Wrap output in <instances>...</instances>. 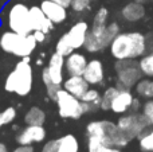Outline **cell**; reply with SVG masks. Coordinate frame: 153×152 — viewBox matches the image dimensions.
Listing matches in <instances>:
<instances>
[{
    "instance_id": "cell-3",
    "label": "cell",
    "mask_w": 153,
    "mask_h": 152,
    "mask_svg": "<svg viewBox=\"0 0 153 152\" xmlns=\"http://www.w3.org/2000/svg\"><path fill=\"white\" fill-rule=\"evenodd\" d=\"M38 46L36 39L34 35H20L13 31H5L0 37V48L7 54L18 57V58H24L30 57L35 51Z\"/></svg>"
},
{
    "instance_id": "cell-26",
    "label": "cell",
    "mask_w": 153,
    "mask_h": 152,
    "mask_svg": "<svg viewBox=\"0 0 153 152\" xmlns=\"http://www.w3.org/2000/svg\"><path fill=\"white\" fill-rule=\"evenodd\" d=\"M105 148H108L105 145L102 139L94 136L87 137V152H103Z\"/></svg>"
},
{
    "instance_id": "cell-35",
    "label": "cell",
    "mask_w": 153,
    "mask_h": 152,
    "mask_svg": "<svg viewBox=\"0 0 153 152\" xmlns=\"http://www.w3.org/2000/svg\"><path fill=\"white\" fill-rule=\"evenodd\" d=\"M12 152H35V150L32 145H20L19 144V147H16Z\"/></svg>"
},
{
    "instance_id": "cell-28",
    "label": "cell",
    "mask_w": 153,
    "mask_h": 152,
    "mask_svg": "<svg viewBox=\"0 0 153 152\" xmlns=\"http://www.w3.org/2000/svg\"><path fill=\"white\" fill-rule=\"evenodd\" d=\"M15 118H16V109L12 107H8L3 112H0V121H1L3 125L11 124Z\"/></svg>"
},
{
    "instance_id": "cell-32",
    "label": "cell",
    "mask_w": 153,
    "mask_h": 152,
    "mask_svg": "<svg viewBox=\"0 0 153 152\" xmlns=\"http://www.w3.org/2000/svg\"><path fill=\"white\" fill-rule=\"evenodd\" d=\"M62 89V85H55V83H51V85H47L46 86V92H47V96L50 97L53 101H55L56 98V94L58 92Z\"/></svg>"
},
{
    "instance_id": "cell-37",
    "label": "cell",
    "mask_w": 153,
    "mask_h": 152,
    "mask_svg": "<svg viewBox=\"0 0 153 152\" xmlns=\"http://www.w3.org/2000/svg\"><path fill=\"white\" fill-rule=\"evenodd\" d=\"M103 152H121V151H120V148H117V147H108L103 150Z\"/></svg>"
},
{
    "instance_id": "cell-4",
    "label": "cell",
    "mask_w": 153,
    "mask_h": 152,
    "mask_svg": "<svg viewBox=\"0 0 153 152\" xmlns=\"http://www.w3.org/2000/svg\"><path fill=\"white\" fill-rule=\"evenodd\" d=\"M118 34L120 26L117 23L106 24L105 27H100V28L91 27V30H89L83 47L89 53H98L102 48H105L106 46H110L111 40Z\"/></svg>"
},
{
    "instance_id": "cell-34",
    "label": "cell",
    "mask_w": 153,
    "mask_h": 152,
    "mask_svg": "<svg viewBox=\"0 0 153 152\" xmlns=\"http://www.w3.org/2000/svg\"><path fill=\"white\" fill-rule=\"evenodd\" d=\"M32 35H34V38L36 39L38 43H43L46 40V37H47V34H45L42 31H32Z\"/></svg>"
},
{
    "instance_id": "cell-31",
    "label": "cell",
    "mask_w": 153,
    "mask_h": 152,
    "mask_svg": "<svg viewBox=\"0 0 153 152\" xmlns=\"http://www.w3.org/2000/svg\"><path fill=\"white\" fill-rule=\"evenodd\" d=\"M143 115L148 118V121L153 125V101H148L143 107Z\"/></svg>"
},
{
    "instance_id": "cell-40",
    "label": "cell",
    "mask_w": 153,
    "mask_h": 152,
    "mask_svg": "<svg viewBox=\"0 0 153 152\" xmlns=\"http://www.w3.org/2000/svg\"><path fill=\"white\" fill-rule=\"evenodd\" d=\"M146 43H148V45H149V47H151L152 50H153V37L148 38V39H146Z\"/></svg>"
},
{
    "instance_id": "cell-38",
    "label": "cell",
    "mask_w": 153,
    "mask_h": 152,
    "mask_svg": "<svg viewBox=\"0 0 153 152\" xmlns=\"http://www.w3.org/2000/svg\"><path fill=\"white\" fill-rule=\"evenodd\" d=\"M138 107H140V102H138V100H137V98H134V101H133L132 108H130V109H133V110H137V109H138Z\"/></svg>"
},
{
    "instance_id": "cell-42",
    "label": "cell",
    "mask_w": 153,
    "mask_h": 152,
    "mask_svg": "<svg viewBox=\"0 0 153 152\" xmlns=\"http://www.w3.org/2000/svg\"><path fill=\"white\" fill-rule=\"evenodd\" d=\"M90 1H93V0H90Z\"/></svg>"
},
{
    "instance_id": "cell-8",
    "label": "cell",
    "mask_w": 153,
    "mask_h": 152,
    "mask_svg": "<svg viewBox=\"0 0 153 152\" xmlns=\"http://www.w3.org/2000/svg\"><path fill=\"white\" fill-rule=\"evenodd\" d=\"M63 66H65V57L55 53L50 57L48 65L42 70V81L46 86L55 83L62 85L63 83Z\"/></svg>"
},
{
    "instance_id": "cell-22",
    "label": "cell",
    "mask_w": 153,
    "mask_h": 152,
    "mask_svg": "<svg viewBox=\"0 0 153 152\" xmlns=\"http://www.w3.org/2000/svg\"><path fill=\"white\" fill-rule=\"evenodd\" d=\"M138 96L145 97V98H153V81L151 80H140L136 85Z\"/></svg>"
},
{
    "instance_id": "cell-15",
    "label": "cell",
    "mask_w": 153,
    "mask_h": 152,
    "mask_svg": "<svg viewBox=\"0 0 153 152\" xmlns=\"http://www.w3.org/2000/svg\"><path fill=\"white\" fill-rule=\"evenodd\" d=\"M82 77L87 81L89 85H100L105 77L102 62L100 59H91L90 62H87V66Z\"/></svg>"
},
{
    "instance_id": "cell-9",
    "label": "cell",
    "mask_w": 153,
    "mask_h": 152,
    "mask_svg": "<svg viewBox=\"0 0 153 152\" xmlns=\"http://www.w3.org/2000/svg\"><path fill=\"white\" fill-rule=\"evenodd\" d=\"M118 128L126 135V137L129 140L134 139L137 136H141L143 131L148 125H151V123L148 121V118L144 115H128L122 116L117 123Z\"/></svg>"
},
{
    "instance_id": "cell-21",
    "label": "cell",
    "mask_w": 153,
    "mask_h": 152,
    "mask_svg": "<svg viewBox=\"0 0 153 152\" xmlns=\"http://www.w3.org/2000/svg\"><path fill=\"white\" fill-rule=\"evenodd\" d=\"M58 152H79V143L74 135H65L58 139Z\"/></svg>"
},
{
    "instance_id": "cell-7",
    "label": "cell",
    "mask_w": 153,
    "mask_h": 152,
    "mask_svg": "<svg viewBox=\"0 0 153 152\" xmlns=\"http://www.w3.org/2000/svg\"><path fill=\"white\" fill-rule=\"evenodd\" d=\"M117 77H118V83L124 89L133 88L141 80V73L138 63H136L133 59H122L117 61L116 63Z\"/></svg>"
},
{
    "instance_id": "cell-27",
    "label": "cell",
    "mask_w": 153,
    "mask_h": 152,
    "mask_svg": "<svg viewBox=\"0 0 153 152\" xmlns=\"http://www.w3.org/2000/svg\"><path fill=\"white\" fill-rule=\"evenodd\" d=\"M108 16H109V11L106 8H100L97 11L94 16V20H93V26L95 28H100V27H105L106 26V22H108Z\"/></svg>"
},
{
    "instance_id": "cell-12",
    "label": "cell",
    "mask_w": 153,
    "mask_h": 152,
    "mask_svg": "<svg viewBox=\"0 0 153 152\" xmlns=\"http://www.w3.org/2000/svg\"><path fill=\"white\" fill-rule=\"evenodd\" d=\"M45 15L53 22L54 24H61L67 19V8L63 5L56 4L51 0H43L39 5Z\"/></svg>"
},
{
    "instance_id": "cell-17",
    "label": "cell",
    "mask_w": 153,
    "mask_h": 152,
    "mask_svg": "<svg viewBox=\"0 0 153 152\" xmlns=\"http://www.w3.org/2000/svg\"><path fill=\"white\" fill-rule=\"evenodd\" d=\"M133 101H134V97L129 92V89H120L111 102L110 110H113L114 113H124L132 108Z\"/></svg>"
},
{
    "instance_id": "cell-36",
    "label": "cell",
    "mask_w": 153,
    "mask_h": 152,
    "mask_svg": "<svg viewBox=\"0 0 153 152\" xmlns=\"http://www.w3.org/2000/svg\"><path fill=\"white\" fill-rule=\"evenodd\" d=\"M51 1L56 3V4H61V5H63L65 8H69V7H71V0H51Z\"/></svg>"
},
{
    "instance_id": "cell-11",
    "label": "cell",
    "mask_w": 153,
    "mask_h": 152,
    "mask_svg": "<svg viewBox=\"0 0 153 152\" xmlns=\"http://www.w3.org/2000/svg\"><path fill=\"white\" fill-rule=\"evenodd\" d=\"M30 19H31L32 31H42L45 34H48L54 27V23L45 15L39 5H32L30 8Z\"/></svg>"
},
{
    "instance_id": "cell-18",
    "label": "cell",
    "mask_w": 153,
    "mask_h": 152,
    "mask_svg": "<svg viewBox=\"0 0 153 152\" xmlns=\"http://www.w3.org/2000/svg\"><path fill=\"white\" fill-rule=\"evenodd\" d=\"M101 97L98 90L95 89H87V92L81 97L82 101V109H83V113H89V112H94L98 108H101Z\"/></svg>"
},
{
    "instance_id": "cell-14",
    "label": "cell",
    "mask_w": 153,
    "mask_h": 152,
    "mask_svg": "<svg viewBox=\"0 0 153 152\" xmlns=\"http://www.w3.org/2000/svg\"><path fill=\"white\" fill-rule=\"evenodd\" d=\"M87 66V59L83 54L74 53L73 51L70 55L65 58V69L67 74L70 75H83V72Z\"/></svg>"
},
{
    "instance_id": "cell-33",
    "label": "cell",
    "mask_w": 153,
    "mask_h": 152,
    "mask_svg": "<svg viewBox=\"0 0 153 152\" xmlns=\"http://www.w3.org/2000/svg\"><path fill=\"white\" fill-rule=\"evenodd\" d=\"M40 152H58V139L46 142L45 144H43Z\"/></svg>"
},
{
    "instance_id": "cell-16",
    "label": "cell",
    "mask_w": 153,
    "mask_h": 152,
    "mask_svg": "<svg viewBox=\"0 0 153 152\" xmlns=\"http://www.w3.org/2000/svg\"><path fill=\"white\" fill-rule=\"evenodd\" d=\"M63 89L76 98H81L89 89V83L82 75H70L66 81H63Z\"/></svg>"
},
{
    "instance_id": "cell-23",
    "label": "cell",
    "mask_w": 153,
    "mask_h": 152,
    "mask_svg": "<svg viewBox=\"0 0 153 152\" xmlns=\"http://www.w3.org/2000/svg\"><path fill=\"white\" fill-rule=\"evenodd\" d=\"M120 89L117 88H108L105 90V93L101 97V109L102 110H110L111 108V102H113L114 97L117 96Z\"/></svg>"
},
{
    "instance_id": "cell-5",
    "label": "cell",
    "mask_w": 153,
    "mask_h": 152,
    "mask_svg": "<svg viewBox=\"0 0 153 152\" xmlns=\"http://www.w3.org/2000/svg\"><path fill=\"white\" fill-rule=\"evenodd\" d=\"M8 27L11 31L20 35H28L32 32L30 8L23 3H16L8 10L7 15Z\"/></svg>"
},
{
    "instance_id": "cell-10",
    "label": "cell",
    "mask_w": 153,
    "mask_h": 152,
    "mask_svg": "<svg viewBox=\"0 0 153 152\" xmlns=\"http://www.w3.org/2000/svg\"><path fill=\"white\" fill-rule=\"evenodd\" d=\"M46 135L47 132L43 125H27L16 136V142L20 145H32L45 142Z\"/></svg>"
},
{
    "instance_id": "cell-13",
    "label": "cell",
    "mask_w": 153,
    "mask_h": 152,
    "mask_svg": "<svg viewBox=\"0 0 153 152\" xmlns=\"http://www.w3.org/2000/svg\"><path fill=\"white\" fill-rule=\"evenodd\" d=\"M87 34H89V24L86 22L81 20L70 27V30L66 32V37L69 39L70 45L73 46V48L76 50V48L83 47Z\"/></svg>"
},
{
    "instance_id": "cell-19",
    "label": "cell",
    "mask_w": 153,
    "mask_h": 152,
    "mask_svg": "<svg viewBox=\"0 0 153 152\" xmlns=\"http://www.w3.org/2000/svg\"><path fill=\"white\" fill-rule=\"evenodd\" d=\"M121 15H122V18L128 22H137L144 18V15H145V8H144V5L141 4V3L132 1L122 8Z\"/></svg>"
},
{
    "instance_id": "cell-25",
    "label": "cell",
    "mask_w": 153,
    "mask_h": 152,
    "mask_svg": "<svg viewBox=\"0 0 153 152\" xmlns=\"http://www.w3.org/2000/svg\"><path fill=\"white\" fill-rule=\"evenodd\" d=\"M138 66H140V70L144 75L153 77V53L143 57L141 61L138 62Z\"/></svg>"
},
{
    "instance_id": "cell-41",
    "label": "cell",
    "mask_w": 153,
    "mask_h": 152,
    "mask_svg": "<svg viewBox=\"0 0 153 152\" xmlns=\"http://www.w3.org/2000/svg\"><path fill=\"white\" fill-rule=\"evenodd\" d=\"M1 127H3V124H1V121H0V128H1Z\"/></svg>"
},
{
    "instance_id": "cell-1",
    "label": "cell",
    "mask_w": 153,
    "mask_h": 152,
    "mask_svg": "<svg viewBox=\"0 0 153 152\" xmlns=\"http://www.w3.org/2000/svg\"><path fill=\"white\" fill-rule=\"evenodd\" d=\"M146 45V38L140 32H122L111 40L110 53L117 61L136 59L145 54Z\"/></svg>"
},
{
    "instance_id": "cell-39",
    "label": "cell",
    "mask_w": 153,
    "mask_h": 152,
    "mask_svg": "<svg viewBox=\"0 0 153 152\" xmlns=\"http://www.w3.org/2000/svg\"><path fill=\"white\" fill-rule=\"evenodd\" d=\"M0 152H8V147L1 142H0Z\"/></svg>"
},
{
    "instance_id": "cell-20",
    "label": "cell",
    "mask_w": 153,
    "mask_h": 152,
    "mask_svg": "<svg viewBox=\"0 0 153 152\" xmlns=\"http://www.w3.org/2000/svg\"><path fill=\"white\" fill-rule=\"evenodd\" d=\"M46 121V112L39 107H31L24 115V123L27 125H43Z\"/></svg>"
},
{
    "instance_id": "cell-6",
    "label": "cell",
    "mask_w": 153,
    "mask_h": 152,
    "mask_svg": "<svg viewBox=\"0 0 153 152\" xmlns=\"http://www.w3.org/2000/svg\"><path fill=\"white\" fill-rule=\"evenodd\" d=\"M56 107H58V113L62 118H73L76 120L83 115V109H82V101L65 90L63 88L58 92L56 94Z\"/></svg>"
},
{
    "instance_id": "cell-2",
    "label": "cell",
    "mask_w": 153,
    "mask_h": 152,
    "mask_svg": "<svg viewBox=\"0 0 153 152\" xmlns=\"http://www.w3.org/2000/svg\"><path fill=\"white\" fill-rule=\"evenodd\" d=\"M32 85H34V72L30 63V57H24L20 58L13 70L7 75L4 81V89L8 93L24 97L31 93Z\"/></svg>"
},
{
    "instance_id": "cell-24",
    "label": "cell",
    "mask_w": 153,
    "mask_h": 152,
    "mask_svg": "<svg viewBox=\"0 0 153 152\" xmlns=\"http://www.w3.org/2000/svg\"><path fill=\"white\" fill-rule=\"evenodd\" d=\"M55 51L58 54H61V55H63L65 58H66L67 55H70V54L74 51L73 46L70 45L69 39H67L66 34L62 35V37L58 39V42H56V45H55Z\"/></svg>"
},
{
    "instance_id": "cell-30",
    "label": "cell",
    "mask_w": 153,
    "mask_h": 152,
    "mask_svg": "<svg viewBox=\"0 0 153 152\" xmlns=\"http://www.w3.org/2000/svg\"><path fill=\"white\" fill-rule=\"evenodd\" d=\"M90 4V0H71V8L75 12H82Z\"/></svg>"
},
{
    "instance_id": "cell-29",
    "label": "cell",
    "mask_w": 153,
    "mask_h": 152,
    "mask_svg": "<svg viewBox=\"0 0 153 152\" xmlns=\"http://www.w3.org/2000/svg\"><path fill=\"white\" fill-rule=\"evenodd\" d=\"M140 148L145 152H153V131L140 137Z\"/></svg>"
}]
</instances>
